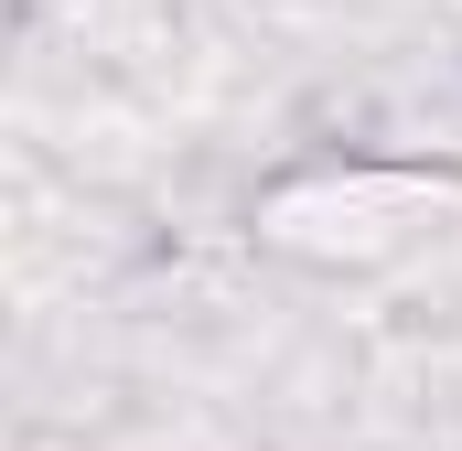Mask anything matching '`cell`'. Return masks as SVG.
<instances>
[{
    "instance_id": "obj_1",
    "label": "cell",
    "mask_w": 462,
    "mask_h": 451,
    "mask_svg": "<svg viewBox=\"0 0 462 451\" xmlns=\"http://www.w3.org/2000/svg\"><path fill=\"white\" fill-rule=\"evenodd\" d=\"M441 194L452 183H430V172H323V183H291L269 205V236H291L312 258H387Z\"/></svg>"
}]
</instances>
